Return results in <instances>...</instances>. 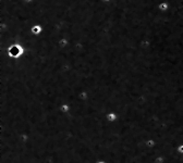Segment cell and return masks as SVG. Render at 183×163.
<instances>
[{"label": "cell", "instance_id": "6da1fadb", "mask_svg": "<svg viewBox=\"0 0 183 163\" xmlns=\"http://www.w3.org/2000/svg\"><path fill=\"white\" fill-rule=\"evenodd\" d=\"M22 48L20 47V46H18V45H14V46H12V47H10L9 49V54L11 57H19L20 54H22Z\"/></svg>", "mask_w": 183, "mask_h": 163}, {"label": "cell", "instance_id": "3957f363", "mask_svg": "<svg viewBox=\"0 0 183 163\" xmlns=\"http://www.w3.org/2000/svg\"><path fill=\"white\" fill-rule=\"evenodd\" d=\"M39 31H41V28L38 27V26H36V27L33 28V32H35V33H38Z\"/></svg>", "mask_w": 183, "mask_h": 163}, {"label": "cell", "instance_id": "7a4b0ae2", "mask_svg": "<svg viewBox=\"0 0 183 163\" xmlns=\"http://www.w3.org/2000/svg\"><path fill=\"white\" fill-rule=\"evenodd\" d=\"M107 119H108V121L112 122V121H114V120H116V115H114V113H109V114L107 115Z\"/></svg>", "mask_w": 183, "mask_h": 163}]
</instances>
